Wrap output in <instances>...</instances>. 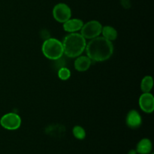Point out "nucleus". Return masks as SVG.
<instances>
[{"mask_svg": "<svg viewBox=\"0 0 154 154\" xmlns=\"http://www.w3.org/2000/svg\"><path fill=\"white\" fill-rule=\"evenodd\" d=\"M87 57L94 62H103L108 60L114 53L112 42L104 37H96L91 39L86 45Z\"/></svg>", "mask_w": 154, "mask_h": 154, "instance_id": "obj_1", "label": "nucleus"}, {"mask_svg": "<svg viewBox=\"0 0 154 154\" xmlns=\"http://www.w3.org/2000/svg\"><path fill=\"white\" fill-rule=\"evenodd\" d=\"M63 43L64 54L70 58L78 57L82 54L86 48L87 42L81 34L69 33L63 39Z\"/></svg>", "mask_w": 154, "mask_h": 154, "instance_id": "obj_2", "label": "nucleus"}, {"mask_svg": "<svg viewBox=\"0 0 154 154\" xmlns=\"http://www.w3.org/2000/svg\"><path fill=\"white\" fill-rule=\"evenodd\" d=\"M42 53L49 60H60L64 54L63 43L53 38L47 39L42 45Z\"/></svg>", "mask_w": 154, "mask_h": 154, "instance_id": "obj_3", "label": "nucleus"}, {"mask_svg": "<svg viewBox=\"0 0 154 154\" xmlns=\"http://www.w3.org/2000/svg\"><path fill=\"white\" fill-rule=\"evenodd\" d=\"M102 26L99 21L91 20L84 24L81 29V34L84 38L93 39L102 33Z\"/></svg>", "mask_w": 154, "mask_h": 154, "instance_id": "obj_4", "label": "nucleus"}, {"mask_svg": "<svg viewBox=\"0 0 154 154\" xmlns=\"http://www.w3.org/2000/svg\"><path fill=\"white\" fill-rule=\"evenodd\" d=\"M20 117L16 113H8L0 119V125L7 130H17L21 126Z\"/></svg>", "mask_w": 154, "mask_h": 154, "instance_id": "obj_5", "label": "nucleus"}, {"mask_svg": "<svg viewBox=\"0 0 154 154\" xmlns=\"http://www.w3.org/2000/svg\"><path fill=\"white\" fill-rule=\"evenodd\" d=\"M53 16L57 22L64 23L72 17V10L65 3H58L53 9Z\"/></svg>", "mask_w": 154, "mask_h": 154, "instance_id": "obj_6", "label": "nucleus"}, {"mask_svg": "<svg viewBox=\"0 0 154 154\" xmlns=\"http://www.w3.org/2000/svg\"><path fill=\"white\" fill-rule=\"evenodd\" d=\"M139 106L144 112L151 114L154 110V97L150 93H144L139 98Z\"/></svg>", "mask_w": 154, "mask_h": 154, "instance_id": "obj_7", "label": "nucleus"}, {"mask_svg": "<svg viewBox=\"0 0 154 154\" xmlns=\"http://www.w3.org/2000/svg\"><path fill=\"white\" fill-rule=\"evenodd\" d=\"M126 123L131 129H138L142 124V117L136 110H131L126 116Z\"/></svg>", "mask_w": 154, "mask_h": 154, "instance_id": "obj_8", "label": "nucleus"}, {"mask_svg": "<svg viewBox=\"0 0 154 154\" xmlns=\"http://www.w3.org/2000/svg\"><path fill=\"white\" fill-rule=\"evenodd\" d=\"M84 23L80 19H69L63 23V29L68 32H75L81 30L82 28Z\"/></svg>", "mask_w": 154, "mask_h": 154, "instance_id": "obj_9", "label": "nucleus"}, {"mask_svg": "<svg viewBox=\"0 0 154 154\" xmlns=\"http://www.w3.org/2000/svg\"><path fill=\"white\" fill-rule=\"evenodd\" d=\"M153 150V144L148 138H142L137 144L136 150L138 154H150Z\"/></svg>", "mask_w": 154, "mask_h": 154, "instance_id": "obj_10", "label": "nucleus"}, {"mask_svg": "<svg viewBox=\"0 0 154 154\" xmlns=\"http://www.w3.org/2000/svg\"><path fill=\"white\" fill-rule=\"evenodd\" d=\"M92 60L86 56L78 57L75 61V69L78 72H86L90 69Z\"/></svg>", "mask_w": 154, "mask_h": 154, "instance_id": "obj_11", "label": "nucleus"}, {"mask_svg": "<svg viewBox=\"0 0 154 154\" xmlns=\"http://www.w3.org/2000/svg\"><path fill=\"white\" fill-rule=\"evenodd\" d=\"M102 33L103 35V37L110 42L116 40L117 35H118L117 30L111 26H106L102 27Z\"/></svg>", "mask_w": 154, "mask_h": 154, "instance_id": "obj_12", "label": "nucleus"}, {"mask_svg": "<svg viewBox=\"0 0 154 154\" xmlns=\"http://www.w3.org/2000/svg\"><path fill=\"white\" fill-rule=\"evenodd\" d=\"M153 86V80L151 76H145L141 83V89L143 93H150Z\"/></svg>", "mask_w": 154, "mask_h": 154, "instance_id": "obj_13", "label": "nucleus"}, {"mask_svg": "<svg viewBox=\"0 0 154 154\" xmlns=\"http://www.w3.org/2000/svg\"><path fill=\"white\" fill-rule=\"evenodd\" d=\"M74 137L78 140H84L86 138V131L82 126H75L72 129Z\"/></svg>", "mask_w": 154, "mask_h": 154, "instance_id": "obj_14", "label": "nucleus"}, {"mask_svg": "<svg viewBox=\"0 0 154 154\" xmlns=\"http://www.w3.org/2000/svg\"><path fill=\"white\" fill-rule=\"evenodd\" d=\"M58 77L63 81H66L71 77V72L68 68L62 67L58 71Z\"/></svg>", "mask_w": 154, "mask_h": 154, "instance_id": "obj_15", "label": "nucleus"}, {"mask_svg": "<svg viewBox=\"0 0 154 154\" xmlns=\"http://www.w3.org/2000/svg\"><path fill=\"white\" fill-rule=\"evenodd\" d=\"M121 4L125 8H128L131 6L130 0H121Z\"/></svg>", "mask_w": 154, "mask_h": 154, "instance_id": "obj_16", "label": "nucleus"}, {"mask_svg": "<svg viewBox=\"0 0 154 154\" xmlns=\"http://www.w3.org/2000/svg\"><path fill=\"white\" fill-rule=\"evenodd\" d=\"M127 154H138V153H137L136 150H130L129 152H128Z\"/></svg>", "mask_w": 154, "mask_h": 154, "instance_id": "obj_17", "label": "nucleus"}, {"mask_svg": "<svg viewBox=\"0 0 154 154\" xmlns=\"http://www.w3.org/2000/svg\"><path fill=\"white\" fill-rule=\"evenodd\" d=\"M150 154H153V153H150Z\"/></svg>", "mask_w": 154, "mask_h": 154, "instance_id": "obj_18", "label": "nucleus"}]
</instances>
